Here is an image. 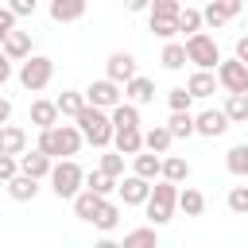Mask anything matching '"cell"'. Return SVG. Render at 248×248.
I'll return each mask as SVG.
<instances>
[{
    "instance_id": "6da1fadb",
    "label": "cell",
    "mask_w": 248,
    "mask_h": 248,
    "mask_svg": "<svg viewBox=\"0 0 248 248\" xmlns=\"http://www.w3.org/2000/svg\"><path fill=\"white\" fill-rule=\"evenodd\" d=\"M81 128L78 124H54L39 132V151H46L50 159H74L81 151Z\"/></svg>"
},
{
    "instance_id": "7a4b0ae2",
    "label": "cell",
    "mask_w": 248,
    "mask_h": 248,
    "mask_svg": "<svg viewBox=\"0 0 248 248\" xmlns=\"http://www.w3.org/2000/svg\"><path fill=\"white\" fill-rule=\"evenodd\" d=\"M78 128H81V136H85L93 147H108L112 136H116L108 112H105V108H93V105H85V108L78 112Z\"/></svg>"
},
{
    "instance_id": "3957f363",
    "label": "cell",
    "mask_w": 248,
    "mask_h": 248,
    "mask_svg": "<svg viewBox=\"0 0 248 248\" xmlns=\"http://www.w3.org/2000/svg\"><path fill=\"white\" fill-rule=\"evenodd\" d=\"M143 209H147L151 225H167V221L174 217V209H178V186L163 178L159 186H151V198L143 202Z\"/></svg>"
},
{
    "instance_id": "277c9868",
    "label": "cell",
    "mask_w": 248,
    "mask_h": 248,
    "mask_svg": "<svg viewBox=\"0 0 248 248\" xmlns=\"http://www.w3.org/2000/svg\"><path fill=\"white\" fill-rule=\"evenodd\" d=\"M50 186H54V194L58 198H78V190H85V170L74 163V159H58L54 167H50Z\"/></svg>"
},
{
    "instance_id": "5b68a950",
    "label": "cell",
    "mask_w": 248,
    "mask_h": 248,
    "mask_svg": "<svg viewBox=\"0 0 248 248\" xmlns=\"http://www.w3.org/2000/svg\"><path fill=\"white\" fill-rule=\"evenodd\" d=\"M50 78H54V58H46V54L23 58V66H19V85H23V89L39 93V89L50 85Z\"/></svg>"
},
{
    "instance_id": "8992f818",
    "label": "cell",
    "mask_w": 248,
    "mask_h": 248,
    "mask_svg": "<svg viewBox=\"0 0 248 248\" xmlns=\"http://www.w3.org/2000/svg\"><path fill=\"white\" fill-rule=\"evenodd\" d=\"M186 54H190V62H194L198 70H217V66H221V50H217V39H213L209 31L190 35V39H186Z\"/></svg>"
},
{
    "instance_id": "52a82bcc",
    "label": "cell",
    "mask_w": 248,
    "mask_h": 248,
    "mask_svg": "<svg viewBox=\"0 0 248 248\" xmlns=\"http://www.w3.org/2000/svg\"><path fill=\"white\" fill-rule=\"evenodd\" d=\"M217 81L225 85V93H248V66L240 58H221Z\"/></svg>"
},
{
    "instance_id": "ba28073f",
    "label": "cell",
    "mask_w": 248,
    "mask_h": 248,
    "mask_svg": "<svg viewBox=\"0 0 248 248\" xmlns=\"http://www.w3.org/2000/svg\"><path fill=\"white\" fill-rule=\"evenodd\" d=\"M240 8H244V0H209L205 8H202V19H205V27H225L232 16H240Z\"/></svg>"
},
{
    "instance_id": "9c48e42d",
    "label": "cell",
    "mask_w": 248,
    "mask_h": 248,
    "mask_svg": "<svg viewBox=\"0 0 248 248\" xmlns=\"http://www.w3.org/2000/svg\"><path fill=\"white\" fill-rule=\"evenodd\" d=\"M85 101H89L93 108H116V105H120V85H116L112 78H101V81H93V85L85 89Z\"/></svg>"
},
{
    "instance_id": "30bf717a",
    "label": "cell",
    "mask_w": 248,
    "mask_h": 248,
    "mask_svg": "<svg viewBox=\"0 0 248 248\" xmlns=\"http://www.w3.org/2000/svg\"><path fill=\"white\" fill-rule=\"evenodd\" d=\"M194 128H198V136L217 140V136H225V132H229V116H225V108H205V112H198V116H194Z\"/></svg>"
},
{
    "instance_id": "8fae6325",
    "label": "cell",
    "mask_w": 248,
    "mask_h": 248,
    "mask_svg": "<svg viewBox=\"0 0 248 248\" xmlns=\"http://www.w3.org/2000/svg\"><path fill=\"white\" fill-rule=\"evenodd\" d=\"M116 194H120L124 205H143V202L151 198V182L140 178V174H128L124 182H116Z\"/></svg>"
},
{
    "instance_id": "7c38bea8",
    "label": "cell",
    "mask_w": 248,
    "mask_h": 248,
    "mask_svg": "<svg viewBox=\"0 0 248 248\" xmlns=\"http://www.w3.org/2000/svg\"><path fill=\"white\" fill-rule=\"evenodd\" d=\"M105 70H108V78H112L116 85H128V81L136 78V58H132L128 50H116V54H108Z\"/></svg>"
},
{
    "instance_id": "4fadbf2b",
    "label": "cell",
    "mask_w": 248,
    "mask_h": 248,
    "mask_svg": "<svg viewBox=\"0 0 248 248\" xmlns=\"http://www.w3.org/2000/svg\"><path fill=\"white\" fill-rule=\"evenodd\" d=\"M50 167H54V159H50L46 151H39V147L19 155V170L31 174V178H50Z\"/></svg>"
},
{
    "instance_id": "5bb4252c",
    "label": "cell",
    "mask_w": 248,
    "mask_h": 248,
    "mask_svg": "<svg viewBox=\"0 0 248 248\" xmlns=\"http://www.w3.org/2000/svg\"><path fill=\"white\" fill-rule=\"evenodd\" d=\"M27 151V132L19 124H0V155H23Z\"/></svg>"
},
{
    "instance_id": "9a60e30c",
    "label": "cell",
    "mask_w": 248,
    "mask_h": 248,
    "mask_svg": "<svg viewBox=\"0 0 248 248\" xmlns=\"http://www.w3.org/2000/svg\"><path fill=\"white\" fill-rule=\"evenodd\" d=\"M124 97H128L132 105H147V101H155V81L143 78V74H136V78L124 85Z\"/></svg>"
},
{
    "instance_id": "2e32d148",
    "label": "cell",
    "mask_w": 248,
    "mask_h": 248,
    "mask_svg": "<svg viewBox=\"0 0 248 248\" xmlns=\"http://www.w3.org/2000/svg\"><path fill=\"white\" fill-rule=\"evenodd\" d=\"M132 167H136V174L147 178V182L163 178V159H159L155 151H140V155H132Z\"/></svg>"
},
{
    "instance_id": "e0dca14e",
    "label": "cell",
    "mask_w": 248,
    "mask_h": 248,
    "mask_svg": "<svg viewBox=\"0 0 248 248\" xmlns=\"http://www.w3.org/2000/svg\"><path fill=\"white\" fill-rule=\"evenodd\" d=\"M85 16V0H50V19L54 23H74Z\"/></svg>"
},
{
    "instance_id": "ac0fdd59",
    "label": "cell",
    "mask_w": 248,
    "mask_h": 248,
    "mask_svg": "<svg viewBox=\"0 0 248 248\" xmlns=\"http://www.w3.org/2000/svg\"><path fill=\"white\" fill-rule=\"evenodd\" d=\"M12 62H23V58H31V35L27 31H12L8 39H4V46H0Z\"/></svg>"
},
{
    "instance_id": "d6986e66",
    "label": "cell",
    "mask_w": 248,
    "mask_h": 248,
    "mask_svg": "<svg viewBox=\"0 0 248 248\" xmlns=\"http://www.w3.org/2000/svg\"><path fill=\"white\" fill-rule=\"evenodd\" d=\"M58 116H62V112H58L54 101H35V105H31V124H35L39 132H43V128H54Z\"/></svg>"
},
{
    "instance_id": "ffe728a7",
    "label": "cell",
    "mask_w": 248,
    "mask_h": 248,
    "mask_svg": "<svg viewBox=\"0 0 248 248\" xmlns=\"http://www.w3.org/2000/svg\"><path fill=\"white\" fill-rule=\"evenodd\" d=\"M112 143H116L120 155H140V151H143V132H140V128H120V132L112 136Z\"/></svg>"
},
{
    "instance_id": "44dd1931",
    "label": "cell",
    "mask_w": 248,
    "mask_h": 248,
    "mask_svg": "<svg viewBox=\"0 0 248 248\" xmlns=\"http://www.w3.org/2000/svg\"><path fill=\"white\" fill-rule=\"evenodd\" d=\"M174 143V136H170V128L167 124H155L151 132H143V151H155V155H167V147Z\"/></svg>"
},
{
    "instance_id": "7402d4cb",
    "label": "cell",
    "mask_w": 248,
    "mask_h": 248,
    "mask_svg": "<svg viewBox=\"0 0 248 248\" xmlns=\"http://www.w3.org/2000/svg\"><path fill=\"white\" fill-rule=\"evenodd\" d=\"M108 120H112V128L120 132V128H140V105H116V108H108Z\"/></svg>"
},
{
    "instance_id": "603a6c76",
    "label": "cell",
    "mask_w": 248,
    "mask_h": 248,
    "mask_svg": "<svg viewBox=\"0 0 248 248\" xmlns=\"http://www.w3.org/2000/svg\"><path fill=\"white\" fill-rule=\"evenodd\" d=\"M8 194H12L16 202H31V198L39 194V178H31V174H23V170H19V174L8 182Z\"/></svg>"
},
{
    "instance_id": "cb8c5ba5",
    "label": "cell",
    "mask_w": 248,
    "mask_h": 248,
    "mask_svg": "<svg viewBox=\"0 0 248 248\" xmlns=\"http://www.w3.org/2000/svg\"><path fill=\"white\" fill-rule=\"evenodd\" d=\"M101 202H105V198L93 194V190L85 186V190H78V198H74V213H78L81 221H93V213L101 209Z\"/></svg>"
},
{
    "instance_id": "d4e9b609",
    "label": "cell",
    "mask_w": 248,
    "mask_h": 248,
    "mask_svg": "<svg viewBox=\"0 0 248 248\" xmlns=\"http://www.w3.org/2000/svg\"><path fill=\"white\" fill-rule=\"evenodd\" d=\"M159 62H163L167 70H182V66L190 62V54H186V43H174V39H167V46H163Z\"/></svg>"
},
{
    "instance_id": "484cf974",
    "label": "cell",
    "mask_w": 248,
    "mask_h": 248,
    "mask_svg": "<svg viewBox=\"0 0 248 248\" xmlns=\"http://www.w3.org/2000/svg\"><path fill=\"white\" fill-rule=\"evenodd\" d=\"M163 178L174 182V186H182V182L190 178V163H186L182 155H167V159H163Z\"/></svg>"
},
{
    "instance_id": "4316f807",
    "label": "cell",
    "mask_w": 248,
    "mask_h": 248,
    "mask_svg": "<svg viewBox=\"0 0 248 248\" xmlns=\"http://www.w3.org/2000/svg\"><path fill=\"white\" fill-rule=\"evenodd\" d=\"M178 209H182L186 217H202V209H205V194H202V190H194V186L178 190Z\"/></svg>"
},
{
    "instance_id": "83f0119b",
    "label": "cell",
    "mask_w": 248,
    "mask_h": 248,
    "mask_svg": "<svg viewBox=\"0 0 248 248\" xmlns=\"http://www.w3.org/2000/svg\"><path fill=\"white\" fill-rule=\"evenodd\" d=\"M93 225H97V229H101V232H112V229H116V225H120V205H116V202H108V198H105V202H101V209H97V213H93Z\"/></svg>"
},
{
    "instance_id": "f1b7e54d",
    "label": "cell",
    "mask_w": 248,
    "mask_h": 248,
    "mask_svg": "<svg viewBox=\"0 0 248 248\" xmlns=\"http://www.w3.org/2000/svg\"><path fill=\"white\" fill-rule=\"evenodd\" d=\"M120 248H159V236H155V225H143V229H132Z\"/></svg>"
},
{
    "instance_id": "f546056e",
    "label": "cell",
    "mask_w": 248,
    "mask_h": 248,
    "mask_svg": "<svg viewBox=\"0 0 248 248\" xmlns=\"http://www.w3.org/2000/svg\"><path fill=\"white\" fill-rule=\"evenodd\" d=\"M54 105H58V112H62V116H74V120H78V112H81L89 101H85V93L66 89V93H58V97H54Z\"/></svg>"
},
{
    "instance_id": "4dcf8cb0",
    "label": "cell",
    "mask_w": 248,
    "mask_h": 248,
    "mask_svg": "<svg viewBox=\"0 0 248 248\" xmlns=\"http://www.w3.org/2000/svg\"><path fill=\"white\" fill-rule=\"evenodd\" d=\"M225 116H229V124H248V93H229Z\"/></svg>"
},
{
    "instance_id": "1f68e13d",
    "label": "cell",
    "mask_w": 248,
    "mask_h": 248,
    "mask_svg": "<svg viewBox=\"0 0 248 248\" xmlns=\"http://www.w3.org/2000/svg\"><path fill=\"white\" fill-rule=\"evenodd\" d=\"M85 186H89L93 194H101V198H108V194L116 190V178H112L108 170H101V167H97V170H89V174H85Z\"/></svg>"
},
{
    "instance_id": "d6a6232c",
    "label": "cell",
    "mask_w": 248,
    "mask_h": 248,
    "mask_svg": "<svg viewBox=\"0 0 248 248\" xmlns=\"http://www.w3.org/2000/svg\"><path fill=\"white\" fill-rule=\"evenodd\" d=\"M186 89H190L194 97H209V93H217V78H213L209 70H198V74L186 81Z\"/></svg>"
},
{
    "instance_id": "836d02e7",
    "label": "cell",
    "mask_w": 248,
    "mask_h": 248,
    "mask_svg": "<svg viewBox=\"0 0 248 248\" xmlns=\"http://www.w3.org/2000/svg\"><path fill=\"white\" fill-rule=\"evenodd\" d=\"M167 128H170V136H174V140H186V136H194V132H198V128H194V112H170Z\"/></svg>"
},
{
    "instance_id": "e575fe53",
    "label": "cell",
    "mask_w": 248,
    "mask_h": 248,
    "mask_svg": "<svg viewBox=\"0 0 248 248\" xmlns=\"http://www.w3.org/2000/svg\"><path fill=\"white\" fill-rule=\"evenodd\" d=\"M202 27H205L202 12H198V8H182V16H178V31H186V39H190V35H198Z\"/></svg>"
},
{
    "instance_id": "d590c367",
    "label": "cell",
    "mask_w": 248,
    "mask_h": 248,
    "mask_svg": "<svg viewBox=\"0 0 248 248\" xmlns=\"http://www.w3.org/2000/svg\"><path fill=\"white\" fill-rule=\"evenodd\" d=\"M225 167L232 174H248V143H236L229 155H225Z\"/></svg>"
},
{
    "instance_id": "8d00e7d4",
    "label": "cell",
    "mask_w": 248,
    "mask_h": 248,
    "mask_svg": "<svg viewBox=\"0 0 248 248\" xmlns=\"http://www.w3.org/2000/svg\"><path fill=\"white\" fill-rule=\"evenodd\" d=\"M151 31L159 39H174L178 35V16H151Z\"/></svg>"
},
{
    "instance_id": "74e56055",
    "label": "cell",
    "mask_w": 248,
    "mask_h": 248,
    "mask_svg": "<svg viewBox=\"0 0 248 248\" xmlns=\"http://www.w3.org/2000/svg\"><path fill=\"white\" fill-rule=\"evenodd\" d=\"M167 101H170V112H190V101H194V93L178 85V89H170V93H167Z\"/></svg>"
},
{
    "instance_id": "f35d334b",
    "label": "cell",
    "mask_w": 248,
    "mask_h": 248,
    "mask_svg": "<svg viewBox=\"0 0 248 248\" xmlns=\"http://www.w3.org/2000/svg\"><path fill=\"white\" fill-rule=\"evenodd\" d=\"M147 16H182V0H151Z\"/></svg>"
},
{
    "instance_id": "ab89813d",
    "label": "cell",
    "mask_w": 248,
    "mask_h": 248,
    "mask_svg": "<svg viewBox=\"0 0 248 248\" xmlns=\"http://www.w3.org/2000/svg\"><path fill=\"white\" fill-rule=\"evenodd\" d=\"M101 170H108L112 178H120V174H124V155H120V151H108V155H101Z\"/></svg>"
},
{
    "instance_id": "60d3db41",
    "label": "cell",
    "mask_w": 248,
    "mask_h": 248,
    "mask_svg": "<svg viewBox=\"0 0 248 248\" xmlns=\"http://www.w3.org/2000/svg\"><path fill=\"white\" fill-rule=\"evenodd\" d=\"M229 209L232 213H248V186H232L229 190Z\"/></svg>"
},
{
    "instance_id": "b9f144b4",
    "label": "cell",
    "mask_w": 248,
    "mask_h": 248,
    "mask_svg": "<svg viewBox=\"0 0 248 248\" xmlns=\"http://www.w3.org/2000/svg\"><path fill=\"white\" fill-rule=\"evenodd\" d=\"M19 174V159L16 155H0V182H12Z\"/></svg>"
},
{
    "instance_id": "7bdbcfd3",
    "label": "cell",
    "mask_w": 248,
    "mask_h": 248,
    "mask_svg": "<svg viewBox=\"0 0 248 248\" xmlns=\"http://www.w3.org/2000/svg\"><path fill=\"white\" fill-rule=\"evenodd\" d=\"M16 19H19V16H16L12 8H0V46H4V39L16 31Z\"/></svg>"
},
{
    "instance_id": "ee69618b",
    "label": "cell",
    "mask_w": 248,
    "mask_h": 248,
    "mask_svg": "<svg viewBox=\"0 0 248 248\" xmlns=\"http://www.w3.org/2000/svg\"><path fill=\"white\" fill-rule=\"evenodd\" d=\"M8 8H12L16 16H31V12L39 8V0H8Z\"/></svg>"
},
{
    "instance_id": "f6af8a7d",
    "label": "cell",
    "mask_w": 248,
    "mask_h": 248,
    "mask_svg": "<svg viewBox=\"0 0 248 248\" xmlns=\"http://www.w3.org/2000/svg\"><path fill=\"white\" fill-rule=\"evenodd\" d=\"M8 78H12V58H8L4 50H0V85H4Z\"/></svg>"
},
{
    "instance_id": "bcb514c9",
    "label": "cell",
    "mask_w": 248,
    "mask_h": 248,
    "mask_svg": "<svg viewBox=\"0 0 248 248\" xmlns=\"http://www.w3.org/2000/svg\"><path fill=\"white\" fill-rule=\"evenodd\" d=\"M236 58L248 66V35H240V39H236Z\"/></svg>"
},
{
    "instance_id": "7dc6e473",
    "label": "cell",
    "mask_w": 248,
    "mask_h": 248,
    "mask_svg": "<svg viewBox=\"0 0 248 248\" xmlns=\"http://www.w3.org/2000/svg\"><path fill=\"white\" fill-rule=\"evenodd\" d=\"M8 120H12V101L0 97V124H8Z\"/></svg>"
},
{
    "instance_id": "c3c4849f",
    "label": "cell",
    "mask_w": 248,
    "mask_h": 248,
    "mask_svg": "<svg viewBox=\"0 0 248 248\" xmlns=\"http://www.w3.org/2000/svg\"><path fill=\"white\" fill-rule=\"evenodd\" d=\"M124 8H128V12H147L151 0H124Z\"/></svg>"
},
{
    "instance_id": "681fc988",
    "label": "cell",
    "mask_w": 248,
    "mask_h": 248,
    "mask_svg": "<svg viewBox=\"0 0 248 248\" xmlns=\"http://www.w3.org/2000/svg\"><path fill=\"white\" fill-rule=\"evenodd\" d=\"M93 248H120V244H116V240H112V236H101V240H97V244H93Z\"/></svg>"
}]
</instances>
